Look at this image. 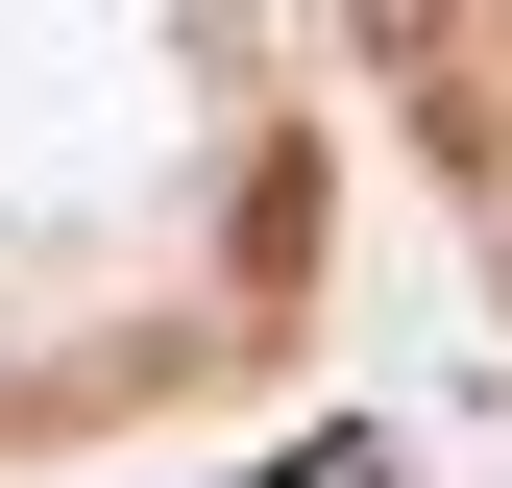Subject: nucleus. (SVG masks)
Segmentation results:
<instances>
[{
	"instance_id": "1",
	"label": "nucleus",
	"mask_w": 512,
	"mask_h": 488,
	"mask_svg": "<svg viewBox=\"0 0 512 488\" xmlns=\"http://www.w3.org/2000/svg\"><path fill=\"white\" fill-rule=\"evenodd\" d=\"M366 49H391V98L439 147H488V74H464V0H366Z\"/></svg>"
},
{
	"instance_id": "2",
	"label": "nucleus",
	"mask_w": 512,
	"mask_h": 488,
	"mask_svg": "<svg viewBox=\"0 0 512 488\" xmlns=\"http://www.w3.org/2000/svg\"><path fill=\"white\" fill-rule=\"evenodd\" d=\"M293 269H317V171L269 147V171H244V293H293Z\"/></svg>"
}]
</instances>
